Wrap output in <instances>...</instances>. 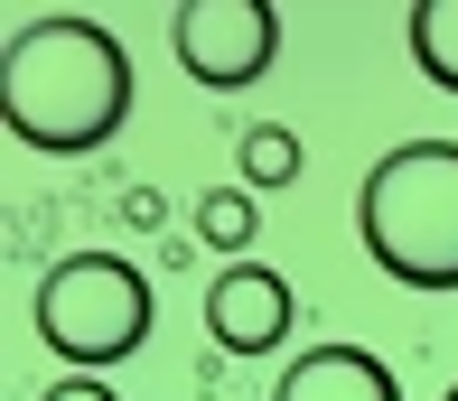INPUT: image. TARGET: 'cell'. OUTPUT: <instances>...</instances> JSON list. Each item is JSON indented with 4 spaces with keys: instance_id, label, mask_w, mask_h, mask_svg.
I'll return each instance as SVG.
<instances>
[{
    "instance_id": "obj_1",
    "label": "cell",
    "mask_w": 458,
    "mask_h": 401,
    "mask_svg": "<svg viewBox=\"0 0 458 401\" xmlns=\"http://www.w3.org/2000/svg\"><path fill=\"white\" fill-rule=\"evenodd\" d=\"M0 121L38 159H94L131 121V47L103 19H29L0 47Z\"/></svg>"
},
{
    "instance_id": "obj_2",
    "label": "cell",
    "mask_w": 458,
    "mask_h": 401,
    "mask_svg": "<svg viewBox=\"0 0 458 401\" xmlns=\"http://www.w3.org/2000/svg\"><path fill=\"white\" fill-rule=\"evenodd\" d=\"M356 234L403 289H458V140H393L356 187Z\"/></svg>"
},
{
    "instance_id": "obj_3",
    "label": "cell",
    "mask_w": 458,
    "mask_h": 401,
    "mask_svg": "<svg viewBox=\"0 0 458 401\" xmlns=\"http://www.w3.org/2000/svg\"><path fill=\"white\" fill-rule=\"evenodd\" d=\"M29 318H38V346L66 373H103L150 346V271L122 262V252H66V262L38 271Z\"/></svg>"
},
{
    "instance_id": "obj_4",
    "label": "cell",
    "mask_w": 458,
    "mask_h": 401,
    "mask_svg": "<svg viewBox=\"0 0 458 401\" xmlns=\"http://www.w3.org/2000/svg\"><path fill=\"white\" fill-rule=\"evenodd\" d=\"M169 47H178L187 84L243 94V84H262L272 56H281V10H262V0H197V10L169 19Z\"/></svg>"
},
{
    "instance_id": "obj_5",
    "label": "cell",
    "mask_w": 458,
    "mask_h": 401,
    "mask_svg": "<svg viewBox=\"0 0 458 401\" xmlns=\"http://www.w3.org/2000/svg\"><path fill=\"white\" fill-rule=\"evenodd\" d=\"M290 327H300V299L272 262H225L206 280V336L225 355H272V346H290Z\"/></svg>"
},
{
    "instance_id": "obj_6",
    "label": "cell",
    "mask_w": 458,
    "mask_h": 401,
    "mask_svg": "<svg viewBox=\"0 0 458 401\" xmlns=\"http://www.w3.org/2000/svg\"><path fill=\"white\" fill-rule=\"evenodd\" d=\"M272 401H403V383L374 346H309V355H290Z\"/></svg>"
},
{
    "instance_id": "obj_7",
    "label": "cell",
    "mask_w": 458,
    "mask_h": 401,
    "mask_svg": "<svg viewBox=\"0 0 458 401\" xmlns=\"http://www.w3.org/2000/svg\"><path fill=\"white\" fill-rule=\"evenodd\" d=\"M403 38H411V66L440 84V94H458V0H421L403 19Z\"/></svg>"
},
{
    "instance_id": "obj_8",
    "label": "cell",
    "mask_w": 458,
    "mask_h": 401,
    "mask_svg": "<svg viewBox=\"0 0 458 401\" xmlns=\"http://www.w3.org/2000/svg\"><path fill=\"white\" fill-rule=\"evenodd\" d=\"M262 234V215H253V187H216V196H197V243L206 252H234L243 262V243Z\"/></svg>"
},
{
    "instance_id": "obj_9",
    "label": "cell",
    "mask_w": 458,
    "mask_h": 401,
    "mask_svg": "<svg viewBox=\"0 0 458 401\" xmlns=\"http://www.w3.org/2000/svg\"><path fill=\"white\" fill-rule=\"evenodd\" d=\"M234 168H243V187H262V196H272V187L300 178V140H290L281 121H262V131H243V140H234Z\"/></svg>"
},
{
    "instance_id": "obj_10",
    "label": "cell",
    "mask_w": 458,
    "mask_h": 401,
    "mask_svg": "<svg viewBox=\"0 0 458 401\" xmlns=\"http://www.w3.org/2000/svg\"><path fill=\"white\" fill-rule=\"evenodd\" d=\"M38 401H122V392H113V383H94V373H66V383H47Z\"/></svg>"
},
{
    "instance_id": "obj_11",
    "label": "cell",
    "mask_w": 458,
    "mask_h": 401,
    "mask_svg": "<svg viewBox=\"0 0 458 401\" xmlns=\"http://www.w3.org/2000/svg\"><path fill=\"white\" fill-rule=\"evenodd\" d=\"M159 215H169V205H159V196H150V187H131V196H122V224H140V234H150V224H159Z\"/></svg>"
},
{
    "instance_id": "obj_12",
    "label": "cell",
    "mask_w": 458,
    "mask_h": 401,
    "mask_svg": "<svg viewBox=\"0 0 458 401\" xmlns=\"http://www.w3.org/2000/svg\"><path fill=\"white\" fill-rule=\"evenodd\" d=\"M440 401H458V383H449V392H440Z\"/></svg>"
}]
</instances>
